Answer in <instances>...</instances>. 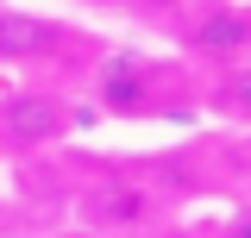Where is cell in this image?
I'll return each mask as SVG.
<instances>
[{
    "label": "cell",
    "mask_w": 251,
    "mask_h": 238,
    "mask_svg": "<svg viewBox=\"0 0 251 238\" xmlns=\"http://www.w3.org/2000/svg\"><path fill=\"white\" fill-rule=\"evenodd\" d=\"M75 238H94V232H75Z\"/></svg>",
    "instance_id": "obj_8"
},
{
    "label": "cell",
    "mask_w": 251,
    "mask_h": 238,
    "mask_svg": "<svg viewBox=\"0 0 251 238\" xmlns=\"http://www.w3.org/2000/svg\"><path fill=\"white\" fill-rule=\"evenodd\" d=\"M94 213H100V219H120V226H132V219H145V213H151V194H145V188H100Z\"/></svg>",
    "instance_id": "obj_5"
},
{
    "label": "cell",
    "mask_w": 251,
    "mask_h": 238,
    "mask_svg": "<svg viewBox=\"0 0 251 238\" xmlns=\"http://www.w3.org/2000/svg\"><path fill=\"white\" fill-rule=\"evenodd\" d=\"M94 94H100L107 113L138 119V113L157 107V75H151V63H138V57H107L100 75H94Z\"/></svg>",
    "instance_id": "obj_2"
},
{
    "label": "cell",
    "mask_w": 251,
    "mask_h": 238,
    "mask_svg": "<svg viewBox=\"0 0 251 238\" xmlns=\"http://www.w3.org/2000/svg\"><path fill=\"white\" fill-rule=\"evenodd\" d=\"M69 132V107L44 88H13L0 100V150H38Z\"/></svg>",
    "instance_id": "obj_1"
},
{
    "label": "cell",
    "mask_w": 251,
    "mask_h": 238,
    "mask_svg": "<svg viewBox=\"0 0 251 238\" xmlns=\"http://www.w3.org/2000/svg\"><path fill=\"white\" fill-rule=\"evenodd\" d=\"M188 50L214 63H251V13L245 6H214L207 19H195Z\"/></svg>",
    "instance_id": "obj_3"
},
{
    "label": "cell",
    "mask_w": 251,
    "mask_h": 238,
    "mask_svg": "<svg viewBox=\"0 0 251 238\" xmlns=\"http://www.w3.org/2000/svg\"><path fill=\"white\" fill-rule=\"evenodd\" d=\"M214 107L226 119H251V63H239V69L214 88Z\"/></svg>",
    "instance_id": "obj_6"
},
{
    "label": "cell",
    "mask_w": 251,
    "mask_h": 238,
    "mask_svg": "<svg viewBox=\"0 0 251 238\" xmlns=\"http://www.w3.org/2000/svg\"><path fill=\"white\" fill-rule=\"evenodd\" d=\"M50 50H63V25L38 13H0V57L25 63V57H50Z\"/></svg>",
    "instance_id": "obj_4"
},
{
    "label": "cell",
    "mask_w": 251,
    "mask_h": 238,
    "mask_svg": "<svg viewBox=\"0 0 251 238\" xmlns=\"http://www.w3.org/2000/svg\"><path fill=\"white\" fill-rule=\"evenodd\" d=\"M226 238H251V213H239V219L226 226Z\"/></svg>",
    "instance_id": "obj_7"
}]
</instances>
